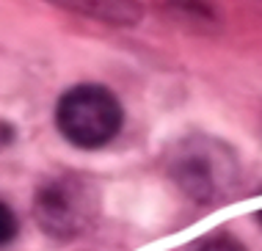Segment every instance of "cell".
Instances as JSON below:
<instances>
[{"mask_svg": "<svg viewBox=\"0 0 262 251\" xmlns=\"http://www.w3.org/2000/svg\"><path fill=\"white\" fill-rule=\"evenodd\" d=\"M58 130L69 143L80 149H100L122 130L124 111L113 91L105 86L80 83L63 91L55 108Z\"/></svg>", "mask_w": 262, "mask_h": 251, "instance_id": "1", "label": "cell"}, {"mask_svg": "<svg viewBox=\"0 0 262 251\" xmlns=\"http://www.w3.org/2000/svg\"><path fill=\"white\" fill-rule=\"evenodd\" d=\"M97 213H100V193L94 182L77 174L47 179L33 196V218L41 232L55 240H72L83 235Z\"/></svg>", "mask_w": 262, "mask_h": 251, "instance_id": "2", "label": "cell"}, {"mask_svg": "<svg viewBox=\"0 0 262 251\" xmlns=\"http://www.w3.org/2000/svg\"><path fill=\"white\" fill-rule=\"evenodd\" d=\"M168 171L177 188L193 202H218L232 191L237 179L235 155L212 138L182 141L174 149Z\"/></svg>", "mask_w": 262, "mask_h": 251, "instance_id": "3", "label": "cell"}, {"mask_svg": "<svg viewBox=\"0 0 262 251\" xmlns=\"http://www.w3.org/2000/svg\"><path fill=\"white\" fill-rule=\"evenodd\" d=\"M53 3L108 25H136L144 14L138 0H53Z\"/></svg>", "mask_w": 262, "mask_h": 251, "instance_id": "4", "label": "cell"}, {"mask_svg": "<svg viewBox=\"0 0 262 251\" xmlns=\"http://www.w3.org/2000/svg\"><path fill=\"white\" fill-rule=\"evenodd\" d=\"M19 232V224H17V215L9 204L0 199V246H9V243L17 238Z\"/></svg>", "mask_w": 262, "mask_h": 251, "instance_id": "5", "label": "cell"}, {"mask_svg": "<svg viewBox=\"0 0 262 251\" xmlns=\"http://www.w3.org/2000/svg\"><path fill=\"white\" fill-rule=\"evenodd\" d=\"M196 251H246V248L240 246L237 240H232V238H215V240L202 243Z\"/></svg>", "mask_w": 262, "mask_h": 251, "instance_id": "6", "label": "cell"}, {"mask_svg": "<svg viewBox=\"0 0 262 251\" xmlns=\"http://www.w3.org/2000/svg\"><path fill=\"white\" fill-rule=\"evenodd\" d=\"M14 138H17V130H14V124H11V121H3V119H0V149L11 147Z\"/></svg>", "mask_w": 262, "mask_h": 251, "instance_id": "7", "label": "cell"}, {"mask_svg": "<svg viewBox=\"0 0 262 251\" xmlns=\"http://www.w3.org/2000/svg\"><path fill=\"white\" fill-rule=\"evenodd\" d=\"M257 221H259V226H262V210L257 213Z\"/></svg>", "mask_w": 262, "mask_h": 251, "instance_id": "8", "label": "cell"}]
</instances>
